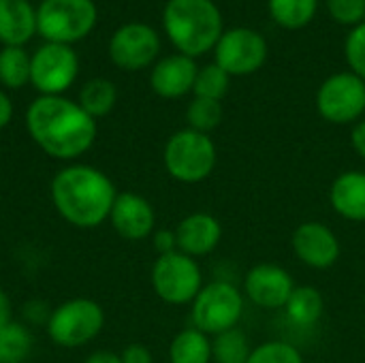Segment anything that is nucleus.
Listing matches in <instances>:
<instances>
[{"mask_svg": "<svg viewBox=\"0 0 365 363\" xmlns=\"http://www.w3.org/2000/svg\"><path fill=\"white\" fill-rule=\"evenodd\" d=\"M30 139L51 158L75 160L96 141L98 126L77 101L66 96H38L26 109Z\"/></svg>", "mask_w": 365, "mask_h": 363, "instance_id": "nucleus-1", "label": "nucleus"}, {"mask_svg": "<svg viewBox=\"0 0 365 363\" xmlns=\"http://www.w3.org/2000/svg\"><path fill=\"white\" fill-rule=\"evenodd\" d=\"M49 197L56 212L77 229H96L109 220L118 190L109 175L92 165H66L51 184Z\"/></svg>", "mask_w": 365, "mask_h": 363, "instance_id": "nucleus-2", "label": "nucleus"}, {"mask_svg": "<svg viewBox=\"0 0 365 363\" xmlns=\"http://www.w3.org/2000/svg\"><path fill=\"white\" fill-rule=\"evenodd\" d=\"M163 28L178 53L190 58L214 51L225 32L222 13L216 0H167Z\"/></svg>", "mask_w": 365, "mask_h": 363, "instance_id": "nucleus-3", "label": "nucleus"}, {"mask_svg": "<svg viewBox=\"0 0 365 363\" xmlns=\"http://www.w3.org/2000/svg\"><path fill=\"white\" fill-rule=\"evenodd\" d=\"M218 160L216 143L210 135L182 128L173 133L163 150V163L167 173L182 184H199L207 180Z\"/></svg>", "mask_w": 365, "mask_h": 363, "instance_id": "nucleus-4", "label": "nucleus"}, {"mask_svg": "<svg viewBox=\"0 0 365 363\" xmlns=\"http://www.w3.org/2000/svg\"><path fill=\"white\" fill-rule=\"evenodd\" d=\"M96 19L94 0H43L36 6V32L45 43H77L94 30Z\"/></svg>", "mask_w": 365, "mask_h": 363, "instance_id": "nucleus-5", "label": "nucleus"}, {"mask_svg": "<svg viewBox=\"0 0 365 363\" xmlns=\"http://www.w3.org/2000/svg\"><path fill=\"white\" fill-rule=\"evenodd\" d=\"M105 327L103 306L88 297H75L62 302L51 310L45 332L56 347L79 349L92 342Z\"/></svg>", "mask_w": 365, "mask_h": 363, "instance_id": "nucleus-6", "label": "nucleus"}, {"mask_svg": "<svg viewBox=\"0 0 365 363\" xmlns=\"http://www.w3.org/2000/svg\"><path fill=\"white\" fill-rule=\"evenodd\" d=\"M190 306L192 327H197L205 336H218L237 327V323L242 321L244 293L227 280H214L210 285H203Z\"/></svg>", "mask_w": 365, "mask_h": 363, "instance_id": "nucleus-7", "label": "nucleus"}, {"mask_svg": "<svg viewBox=\"0 0 365 363\" xmlns=\"http://www.w3.org/2000/svg\"><path fill=\"white\" fill-rule=\"evenodd\" d=\"M152 289L169 306L192 304L203 289V272L197 259L175 250L163 255L152 265Z\"/></svg>", "mask_w": 365, "mask_h": 363, "instance_id": "nucleus-8", "label": "nucleus"}, {"mask_svg": "<svg viewBox=\"0 0 365 363\" xmlns=\"http://www.w3.org/2000/svg\"><path fill=\"white\" fill-rule=\"evenodd\" d=\"M317 109L338 126L359 122L365 113V81L351 71L329 75L317 92Z\"/></svg>", "mask_w": 365, "mask_h": 363, "instance_id": "nucleus-9", "label": "nucleus"}, {"mask_svg": "<svg viewBox=\"0 0 365 363\" xmlns=\"http://www.w3.org/2000/svg\"><path fill=\"white\" fill-rule=\"evenodd\" d=\"M267 51V41L259 30L233 26L220 34L214 47V62L231 77H244L263 68Z\"/></svg>", "mask_w": 365, "mask_h": 363, "instance_id": "nucleus-10", "label": "nucleus"}, {"mask_svg": "<svg viewBox=\"0 0 365 363\" xmlns=\"http://www.w3.org/2000/svg\"><path fill=\"white\" fill-rule=\"evenodd\" d=\"M79 73V58L71 45L45 43L32 53L30 83L41 96H62Z\"/></svg>", "mask_w": 365, "mask_h": 363, "instance_id": "nucleus-11", "label": "nucleus"}, {"mask_svg": "<svg viewBox=\"0 0 365 363\" xmlns=\"http://www.w3.org/2000/svg\"><path fill=\"white\" fill-rule=\"evenodd\" d=\"M160 53V36L158 32L143 24L130 21L120 26L109 41V58L118 68L124 71H141L156 62Z\"/></svg>", "mask_w": 365, "mask_h": 363, "instance_id": "nucleus-12", "label": "nucleus"}, {"mask_svg": "<svg viewBox=\"0 0 365 363\" xmlns=\"http://www.w3.org/2000/svg\"><path fill=\"white\" fill-rule=\"evenodd\" d=\"M295 291L293 276L276 263H259L244 278V295L259 308L280 310Z\"/></svg>", "mask_w": 365, "mask_h": 363, "instance_id": "nucleus-13", "label": "nucleus"}, {"mask_svg": "<svg viewBox=\"0 0 365 363\" xmlns=\"http://www.w3.org/2000/svg\"><path fill=\"white\" fill-rule=\"evenodd\" d=\"M291 246L295 257L312 270H327L336 265L342 250L338 235L319 220L302 223L293 233Z\"/></svg>", "mask_w": 365, "mask_h": 363, "instance_id": "nucleus-14", "label": "nucleus"}, {"mask_svg": "<svg viewBox=\"0 0 365 363\" xmlns=\"http://www.w3.org/2000/svg\"><path fill=\"white\" fill-rule=\"evenodd\" d=\"M109 223L122 240L141 242L154 233L156 212L145 197L126 190V193H118L109 214Z\"/></svg>", "mask_w": 365, "mask_h": 363, "instance_id": "nucleus-15", "label": "nucleus"}, {"mask_svg": "<svg viewBox=\"0 0 365 363\" xmlns=\"http://www.w3.org/2000/svg\"><path fill=\"white\" fill-rule=\"evenodd\" d=\"M197 73H199V66L195 58L184 56V53H171L154 62L150 86L154 94H158L160 98L175 101L192 92Z\"/></svg>", "mask_w": 365, "mask_h": 363, "instance_id": "nucleus-16", "label": "nucleus"}, {"mask_svg": "<svg viewBox=\"0 0 365 363\" xmlns=\"http://www.w3.org/2000/svg\"><path fill=\"white\" fill-rule=\"evenodd\" d=\"M178 237V250L199 259L210 252H214L222 240V225L216 216L207 212H195L180 220L175 227Z\"/></svg>", "mask_w": 365, "mask_h": 363, "instance_id": "nucleus-17", "label": "nucleus"}, {"mask_svg": "<svg viewBox=\"0 0 365 363\" xmlns=\"http://www.w3.org/2000/svg\"><path fill=\"white\" fill-rule=\"evenodd\" d=\"M36 34V9L30 0H0V43L24 47Z\"/></svg>", "mask_w": 365, "mask_h": 363, "instance_id": "nucleus-18", "label": "nucleus"}, {"mask_svg": "<svg viewBox=\"0 0 365 363\" xmlns=\"http://www.w3.org/2000/svg\"><path fill=\"white\" fill-rule=\"evenodd\" d=\"M329 203L344 220L365 223V171L340 173L329 188Z\"/></svg>", "mask_w": 365, "mask_h": 363, "instance_id": "nucleus-19", "label": "nucleus"}, {"mask_svg": "<svg viewBox=\"0 0 365 363\" xmlns=\"http://www.w3.org/2000/svg\"><path fill=\"white\" fill-rule=\"evenodd\" d=\"M284 310H287V317L291 323H295L299 327H312L321 321V317L325 312V300H323L321 291L314 287H308V285L295 287Z\"/></svg>", "mask_w": 365, "mask_h": 363, "instance_id": "nucleus-20", "label": "nucleus"}, {"mask_svg": "<svg viewBox=\"0 0 365 363\" xmlns=\"http://www.w3.org/2000/svg\"><path fill=\"white\" fill-rule=\"evenodd\" d=\"M171 363H212V340L197 327L182 329L169 344Z\"/></svg>", "mask_w": 365, "mask_h": 363, "instance_id": "nucleus-21", "label": "nucleus"}, {"mask_svg": "<svg viewBox=\"0 0 365 363\" xmlns=\"http://www.w3.org/2000/svg\"><path fill=\"white\" fill-rule=\"evenodd\" d=\"M77 103L94 120L105 118L107 113L113 111V107L118 103V88L113 81H109L105 77H94L83 83V88L79 90Z\"/></svg>", "mask_w": 365, "mask_h": 363, "instance_id": "nucleus-22", "label": "nucleus"}, {"mask_svg": "<svg viewBox=\"0 0 365 363\" xmlns=\"http://www.w3.org/2000/svg\"><path fill=\"white\" fill-rule=\"evenodd\" d=\"M272 19L284 30L306 28L319 11V0H267Z\"/></svg>", "mask_w": 365, "mask_h": 363, "instance_id": "nucleus-23", "label": "nucleus"}, {"mask_svg": "<svg viewBox=\"0 0 365 363\" xmlns=\"http://www.w3.org/2000/svg\"><path fill=\"white\" fill-rule=\"evenodd\" d=\"M32 56L24 47H2L0 49V83L11 90H19L30 83Z\"/></svg>", "mask_w": 365, "mask_h": 363, "instance_id": "nucleus-24", "label": "nucleus"}, {"mask_svg": "<svg viewBox=\"0 0 365 363\" xmlns=\"http://www.w3.org/2000/svg\"><path fill=\"white\" fill-rule=\"evenodd\" d=\"M34 347V338L24 323H9L0 329V363H26Z\"/></svg>", "mask_w": 365, "mask_h": 363, "instance_id": "nucleus-25", "label": "nucleus"}, {"mask_svg": "<svg viewBox=\"0 0 365 363\" xmlns=\"http://www.w3.org/2000/svg\"><path fill=\"white\" fill-rule=\"evenodd\" d=\"M250 353L252 349H250L248 336L240 327L222 332L214 336L212 340V362L214 363H248Z\"/></svg>", "mask_w": 365, "mask_h": 363, "instance_id": "nucleus-26", "label": "nucleus"}, {"mask_svg": "<svg viewBox=\"0 0 365 363\" xmlns=\"http://www.w3.org/2000/svg\"><path fill=\"white\" fill-rule=\"evenodd\" d=\"M229 88H231V75L227 71H222L216 62H212V64H205L199 68L192 94L199 98H210V101L222 103Z\"/></svg>", "mask_w": 365, "mask_h": 363, "instance_id": "nucleus-27", "label": "nucleus"}, {"mask_svg": "<svg viewBox=\"0 0 365 363\" xmlns=\"http://www.w3.org/2000/svg\"><path fill=\"white\" fill-rule=\"evenodd\" d=\"M186 122H188V128L210 135L222 122V103L195 96L186 107Z\"/></svg>", "mask_w": 365, "mask_h": 363, "instance_id": "nucleus-28", "label": "nucleus"}, {"mask_svg": "<svg viewBox=\"0 0 365 363\" xmlns=\"http://www.w3.org/2000/svg\"><path fill=\"white\" fill-rule=\"evenodd\" d=\"M248 363H304L302 353L282 340H269L252 349Z\"/></svg>", "mask_w": 365, "mask_h": 363, "instance_id": "nucleus-29", "label": "nucleus"}, {"mask_svg": "<svg viewBox=\"0 0 365 363\" xmlns=\"http://www.w3.org/2000/svg\"><path fill=\"white\" fill-rule=\"evenodd\" d=\"M344 58L349 62L351 73H355L365 81V21L351 28L344 41Z\"/></svg>", "mask_w": 365, "mask_h": 363, "instance_id": "nucleus-30", "label": "nucleus"}, {"mask_svg": "<svg viewBox=\"0 0 365 363\" xmlns=\"http://www.w3.org/2000/svg\"><path fill=\"white\" fill-rule=\"evenodd\" d=\"M331 19L342 26L355 28L365 21V0H325Z\"/></svg>", "mask_w": 365, "mask_h": 363, "instance_id": "nucleus-31", "label": "nucleus"}, {"mask_svg": "<svg viewBox=\"0 0 365 363\" xmlns=\"http://www.w3.org/2000/svg\"><path fill=\"white\" fill-rule=\"evenodd\" d=\"M152 244H154V250L158 252V257L175 252V250H178V237H175V231H169V229L154 231V233H152Z\"/></svg>", "mask_w": 365, "mask_h": 363, "instance_id": "nucleus-32", "label": "nucleus"}, {"mask_svg": "<svg viewBox=\"0 0 365 363\" xmlns=\"http://www.w3.org/2000/svg\"><path fill=\"white\" fill-rule=\"evenodd\" d=\"M120 357H122V363H154L150 349L143 344H128L120 353Z\"/></svg>", "mask_w": 365, "mask_h": 363, "instance_id": "nucleus-33", "label": "nucleus"}, {"mask_svg": "<svg viewBox=\"0 0 365 363\" xmlns=\"http://www.w3.org/2000/svg\"><path fill=\"white\" fill-rule=\"evenodd\" d=\"M24 315H26V319L32 321V323H45V325H47V319H49L51 312L47 310V306H45L43 302H30V304H26Z\"/></svg>", "mask_w": 365, "mask_h": 363, "instance_id": "nucleus-34", "label": "nucleus"}, {"mask_svg": "<svg viewBox=\"0 0 365 363\" xmlns=\"http://www.w3.org/2000/svg\"><path fill=\"white\" fill-rule=\"evenodd\" d=\"M351 145L357 152V156H361L365 160V120L355 122V126L351 131Z\"/></svg>", "mask_w": 365, "mask_h": 363, "instance_id": "nucleus-35", "label": "nucleus"}, {"mask_svg": "<svg viewBox=\"0 0 365 363\" xmlns=\"http://www.w3.org/2000/svg\"><path fill=\"white\" fill-rule=\"evenodd\" d=\"M13 304H11V297L0 289V329L6 327L9 323H13Z\"/></svg>", "mask_w": 365, "mask_h": 363, "instance_id": "nucleus-36", "label": "nucleus"}, {"mask_svg": "<svg viewBox=\"0 0 365 363\" xmlns=\"http://www.w3.org/2000/svg\"><path fill=\"white\" fill-rule=\"evenodd\" d=\"M13 120V103L6 92L0 90V131L6 128Z\"/></svg>", "mask_w": 365, "mask_h": 363, "instance_id": "nucleus-37", "label": "nucleus"}, {"mask_svg": "<svg viewBox=\"0 0 365 363\" xmlns=\"http://www.w3.org/2000/svg\"><path fill=\"white\" fill-rule=\"evenodd\" d=\"M83 363H122V357L111 351H96L92 355H88V359Z\"/></svg>", "mask_w": 365, "mask_h": 363, "instance_id": "nucleus-38", "label": "nucleus"}]
</instances>
